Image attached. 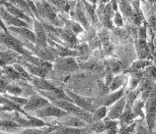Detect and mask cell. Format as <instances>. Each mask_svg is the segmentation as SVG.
I'll return each mask as SVG.
<instances>
[{
	"label": "cell",
	"instance_id": "obj_19",
	"mask_svg": "<svg viewBox=\"0 0 156 134\" xmlns=\"http://www.w3.org/2000/svg\"><path fill=\"white\" fill-rule=\"evenodd\" d=\"M123 94H124V89L119 90V91L115 93H113L105 99V106H110L112 105L114 102H115L117 100L120 99L122 96H123Z\"/></svg>",
	"mask_w": 156,
	"mask_h": 134
},
{
	"label": "cell",
	"instance_id": "obj_20",
	"mask_svg": "<svg viewBox=\"0 0 156 134\" xmlns=\"http://www.w3.org/2000/svg\"><path fill=\"white\" fill-rule=\"evenodd\" d=\"M106 115H107V108L105 106H104L99 107L98 110H96L94 114L92 116V121H94V122L100 121L103 118H105Z\"/></svg>",
	"mask_w": 156,
	"mask_h": 134
},
{
	"label": "cell",
	"instance_id": "obj_25",
	"mask_svg": "<svg viewBox=\"0 0 156 134\" xmlns=\"http://www.w3.org/2000/svg\"><path fill=\"white\" fill-rule=\"evenodd\" d=\"M120 9H121L122 12H123V13L125 16L129 17L133 14L131 6L126 1H121V3H120Z\"/></svg>",
	"mask_w": 156,
	"mask_h": 134
},
{
	"label": "cell",
	"instance_id": "obj_16",
	"mask_svg": "<svg viewBox=\"0 0 156 134\" xmlns=\"http://www.w3.org/2000/svg\"><path fill=\"white\" fill-rule=\"evenodd\" d=\"M120 117V121H121V124H122V128H125L126 126L129 125L130 123V121L133 119V113L131 112L130 108L125 109L123 113H121V115L119 116Z\"/></svg>",
	"mask_w": 156,
	"mask_h": 134
},
{
	"label": "cell",
	"instance_id": "obj_13",
	"mask_svg": "<svg viewBox=\"0 0 156 134\" xmlns=\"http://www.w3.org/2000/svg\"><path fill=\"white\" fill-rule=\"evenodd\" d=\"M9 3L23 11L28 16L30 15V17H34L32 10L30 9V6L27 0H9Z\"/></svg>",
	"mask_w": 156,
	"mask_h": 134
},
{
	"label": "cell",
	"instance_id": "obj_4",
	"mask_svg": "<svg viewBox=\"0 0 156 134\" xmlns=\"http://www.w3.org/2000/svg\"><path fill=\"white\" fill-rule=\"evenodd\" d=\"M50 104L48 100L45 99L44 97L39 96H32L29 100L27 102L24 106H23V110L24 111H35L39 108H42L45 106Z\"/></svg>",
	"mask_w": 156,
	"mask_h": 134
},
{
	"label": "cell",
	"instance_id": "obj_5",
	"mask_svg": "<svg viewBox=\"0 0 156 134\" xmlns=\"http://www.w3.org/2000/svg\"><path fill=\"white\" fill-rule=\"evenodd\" d=\"M0 18L4 20V22H6L7 24L15 26V27H26V28L29 27L28 23L24 22L22 19L14 17L2 8H0Z\"/></svg>",
	"mask_w": 156,
	"mask_h": 134
},
{
	"label": "cell",
	"instance_id": "obj_10",
	"mask_svg": "<svg viewBox=\"0 0 156 134\" xmlns=\"http://www.w3.org/2000/svg\"><path fill=\"white\" fill-rule=\"evenodd\" d=\"M4 5L6 6L7 11L9 13H11L12 15H13L14 17H16L18 19H22V20H25L28 23L32 22V19L29 16H28L27 14L23 13V11H21L20 9H19L18 8H16L15 6H13V4H11L10 3H3Z\"/></svg>",
	"mask_w": 156,
	"mask_h": 134
},
{
	"label": "cell",
	"instance_id": "obj_34",
	"mask_svg": "<svg viewBox=\"0 0 156 134\" xmlns=\"http://www.w3.org/2000/svg\"><path fill=\"white\" fill-rule=\"evenodd\" d=\"M90 3H92L93 4H96V0H89Z\"/></svg>",
	"mask_w": 156,
	"mask_h": 134
},
{
	"label": "cell",
	"instance_id": "obj_35",
	"mask_svg": "<svg viewBox=\"0 0 156 134\" xmlns=\"http://www.w3.org/2000/svg\"><path fill=\"white\" fill-rule=\"evenodd\" d=\"M100 2H101V3H108V0H100Z\"/></svg>",
	"mask_w": 156,
	"mask_h": 134
},
{
	"label": "cell",
	"instance_id": "obj_29",
	"mask_svg": "<svg viewBox=\"0 0 156 134\" xmlns=\"http://www.w3.org/2000/svg\"><path fill=\"white\" fill-rule=\"evenodd\" d=\"M69 25L71 31H73V32L76 33V34L81 32V31H83V29H82L76 22H69Z\"/></svg>",
	"mask_w": 156,
	"mask_h": 134
},
{
	"label": "cell",
	"instance_id": "obj_14",
	"mask_svg": "<svg viewBox=\"0 0 156 134\" xmlns=\"http://www.w3.org/2000/svg\"><path fill=\"white\" fill-rule=\"evenodd\" d=\"M57 67L59 69H64V70H73L77 68V64L72 58H66V59L58 61Z\"/></svg>",
	"mask_w": 156,
	"mask_h": 134
},
{
	"label": "cell",
	"instance_id": "obj_27",
	"mask_svg": "<svg viewBox=\"0 0 156 134\" xmlns=\"http://www.w3.org/2000/svg\"><path fill=\"white\" fill-rule=\"evenodd\" d=\"M6 90L11 94L13 95H19L20 93H22V89L19 86H14V85H9L6 86Z\"/></svg>",
	"mask_w": 156,
	"mask_h": 134
},
{
	"label": "cell",
	"instance_id": "obj_3",
	"mask_svg": "<svg viewBox=\"0 0 156 134\" xmlns=\"http://www.w3.org/2000/svg\"><path fill=\"white\" fill-rule=\"evenodd\" d=\"M69 113L63 109L58 107L57 106H53L50 104L38 110H35V115L36 117H65Z\"/></svg>",
	"mask_w": 156,
	"mask_h": 134
},
{
	"label": "cell",
	"instance_id": "obj_15",
	"mask_svg": "<svg viewBox=\"0 0 156 134\" xmlns=\"http://www.w3.org/2000/svg\"><path fill=\"white\" fill-rule=\"evenodd\" d=\"M25 65L26 68L29 70V71L33 75H36V76H38L39 77H44L45 76V75L47 73V71L48 70H45L44 68H42V67L37 66V65H35L34 64H28V63H24Z\"/></svg>",
	"mask_w": 156,
	"mask_h": 134
},
{
	"label": "cell",
	"instance_id": "obj_1",
	"mask_svg": "<svg viewBox=\"0 0 156 134\" xmlns=\"http://www.w3.org/2000/svg\"><path fill=\"white\" fill-rule=\"evenodd\" d=\"M49 99L51 100L54 105L64 110L68 113H72L78 117H80V119L88 121V122L92 121V115H90L89 112H86L83 109H81V107L80 106H76V105H73L71 102H69L66 100L59 99L57 97H51V96L49 97Z\"/></svg>",
	"mask_w": 156,
	"mask_h": 134
},
{
	"label": "cell",
	"instance_id": "obj_33",
	"mask_svg": "<svg viewBox=\"0 0 156 134\" xmlns=\"http://www.w3.org/2000/svg\"><path fill=\"white\" fill-rule=\"evenodd\" d=\"M0 102L3 103V104H8V103H9L10 102L8 99H5L3 96H0Z\"/></svg>",
	"mask_w": 156,
	"mask_h": 134
},
{
	"label": "cell",
	"instance_id": "obj_7",
	"mask_svg": "<svg viewBox=\"0 0 156 134\" xmlns=\"http://www.w3.org/2000/svg\"><path fill=\"white\" fill-rule=\"evenodd\" d=\"M35 27V43L38 47L45 48L46 47V35H45L44 26L38 21L34 23Z\"/></svg>",
	"mask_w": 156,
	"mask_h": 134
},
{
	"label": "cell",
	"instance_id": "obj_32",
	"mask_svg": "<svg viewBox=\"0 0 156 134\" xmlns=\"http://www.w3.org/2000/svg\"><path fill=\"white\" fill-rule=\"evenodd\" d=\"M0 28L3 29L5 33H8V29L5 27V24H4V23L3 22V19H1V18H0Z\"/></svg>",
	"mask_w": 156,
	"mask_h": 134
},
{
	"label": "cell",
	"instance_id": "obj_24",
	"mask_svg": "<svg viewBox=\"0 0 156 134\" xmlns=\"http://www.w3.org/2000/svg\"><path fill=\"white\" fill-rule=\"evenodd\" d=\"M64 125H67L69 127H74V128H78V127H82L84 126V123L82 121V119H80L78 117H73L70 118V120L64 122Z\"/></svg>",
	"mask_w": 156,
	"mask_h": 134
},
{
	"label": "cell",
	"instance_id": "obj_18",
	"mask_svg": "<svg viewBox=\"0 0 156 134\" xmlns=\"http://www.w3.org/2000/svg\"><path fill=\"white\" fill-rule=\"evenodd\" d=\"M3 71H4V73L6 74L7 76L9 77V79H12V80H17V79L23 78L13 67L3 65Z\"/></svg>",
	"mask_w": 156,
	"mask_h": 134
},
{
	"label": "cell",
	"instance_id": "obj_31",
	"mask_svg": "<svg viewBox=\"0 0 156 134\" xmlns=\"http://www.w3.org/2000/svg\"><path fill=\"white\" fill-rule=\"evenodd\" d=\"M150 63H149V62H146V61H138V62H135V63H134V64H133V65H132V68H134V69L138 70V69H140V68H144V66H146L147 65H150Z\"/></svg>",
	"mask_w": 156,
	"mask_h": 134
},
{
	"label": "cell",
	"instance_id": "obj_38",
	"mask_svg": "<svg viewBox=\"0 0 156 134\" xmlns=\"http://www.w3.org/2000/svg\"><path fill=\"white\" fill-rule=\"evenodd\" d=\"M143 1H144V0H143Z\"/></svg>",
	"mask_w": 156,
	"mask_h": 134
},
{
	"label": "cell",
	"instance_id": "obj_8",
	"mask_svg": "<svg viewBox=\"0 0 156 134\" xmlns=\"http://www.w3.org/2000/svg\"><path fill=\"white\" fill-rule=\"evenodd\" d=\"M125 104H126L125 97L120 98V100L118 102H116L115 105L110 108L107 118L108 119H116V118L119 117V116L121 115L123 110L124 109Z\"/></svg>",
	"mask_w": 156,
	"mask_h": 134
},
{
	"label": "cell",
	"instance_id": "obj_23",
	"mask_svg": "<svg viewBox=\"0 0 156 134\" xmlns=\"http://www.w3.org/2000/svg\"><path fill=\"white\" fill-rule=\"evenodd\" d=\"M18 127H19V125L15 121L0 119V129H13V128H17Z\"/></svg>",
	"mask_w": 156,
	"mask_h": 134
},
{
	"label": "cell",
	"instance_id": "obj_28",
	"mask_svg": "<svg viewBox=\"0 0 156 134\" xmlns=\"http://www.w3.org/2000/svg\"><path fill=\"white\" fill-rule=\"evenodd\" d=\"M114 23L116 26L118 27H122L123 24H124V22H123V18H122L121 14L119 13H115V18H114Z\"/></svg>",
	"mask_w": 156,
	"mask_h": 134
},
{
	"label": "cell",
	"instance_id": "obj_36",
	"mask_svg": "<svg viewBox=\"0 0 156 134\" xmlns=\"http://www.w3.org/2000/svg\"><path fill=\"white\" fill-rule=\"evenodd\" d=\"M40 1H44V0H40Z\"/></svg>",
	"mask_w": 156,
	"mask_h": 134
},
{
	"label": "cell",
	"instance_id": "obj_12",
	"mask_svg": "<svg viewBox=\"0 0 156 134\" xmlns=\"http://www.w3.org/2000/svg\"><path fill=\"white\" fill-rule=\"evenodd\" d=\"M148 122L150 128H153L154 125V117H155V106H154V95L152 93V96H150L148 102Z\"/></svg>",
	"mask_w": 156,
	"mask_h": 134
},
{
	"label": "cell",
	"instance_id": "obj_2",
	"mask_svg": "<svg viewBox=\"0 0 156 134\" xmlns=\"http://www.w3.org/2000/svg\"><path fill=\"white\" fill-rule=\"evenodd\" d=\"M35 5L37 7V11H38V15L40 14L42 16L47 19L52 23H54L55 24H57L56 20L57 19V15H56V9H54V6L50 5L49 3H45L44 1H41L40 3L37 2L35 3Z\"/></svg>",
	"mask_w": 156,
	"mask_h": 134
},
{
	"label": "cell",
	"instance_id": "obj_30",
	"mask_svg": "<svg viewBox=\"0 0 156 134\" xmlns=\"http://www.w3.org/2000/svg\"><path fill=\"white\" fill-rule=\"evenodd\" d=\"M93 130H94L95 132H103L105 130V123L104 121H96V123L93 126Z\"/></svg>",
	"mask_w": 156,
	"mask_h": 134
},
{
	"label": "cell",
	"instance_id": "obj_11",
	"mask_svg": "<svg viewBox=\"0 0 156 134\" xmlns=\"http://www.w3.org/2000/svg\"><path fill=\"white\" fill-rule=\"evenodd\" d=\"M67 95L69 96H70V99L72 100L73 102H74L76 103L77 105L79 106L80 107H81L83 110L85 111H90L92 112L93 111V106L91 105V102L86 101V99H84L83 97H80V96H76L75 94H73L72 92H69V91H67Z\"/></svg>",
	"mask_w": 156,
	"mask_h": 134
},
{
	"label": "cell",
	"instance_id": "obj_22",
	"mask_svg": "<svg viewBox=\"0 0 156 134\" xmlns=\"http://www.w3.org/2000/svg\"><path fill=\"white\" fill-rule=\"evenodd\" d=\"M124 77L123 76H116L115 78H114L112 81L110 82V90L111 91H115V90H117L119 87H120V86L124 84Z\"/></svg>",
	"mask_w": 156,
	"mask_h": 134
},
{
	"label": "cell",
	"instance_id": "obj_6",
	"mask_svg": "<svg viewBox=\"0 0 156 134\" xmlns=\"http://www.w3.org/2000/svg\"><path fill=\"white\" fill-rule=\"evenodd\" d=\"M2 40H3L8 46H9L10 48L13 49L14 50H16L19 53L21 54H29L27 51L23 48V45L21 42L19 41V39L13 38L12 36H10L8 33H5V35H3L1 36Z\"/></svg>",
	"mask_w": 156,
	"mask_h": 134
},
{
	"label": "cell",
	"instance_id": "obj_17",
	"mask_svg": "<svg viewBox=\"0 0 156 134\" xmlns=\"http://www.w3.org/2000/svg\"><path fill=\"white\" fill-rule=\"evenodd\" d=\"M59 32L61 34L62 38L64 39L65 41L69 42L71 45H73L77 43V39L76 37L73 35V34L69 29H61L59 30Z\"/></svg>",
	"mask_w": 156,
	"mask_h": 134
},
{
	"label": "cell",
	"instance_id": "obj_26",
	"mask_svg": "<svg viewBox=\"0 0 156 134\" xmlns=\"http://www.w3.org/2000/svg\"><path fill=\"white\" fill-rule=\"evenodd\" d=\"M75 16L78 19V20H80V22L83 24V25L86 27L87 26V19L85 18V15L83 12V9L80 7V5L78 4V8H77L76 13H75Z\"/></svg>",
	"mask_w": 156,
	"mask_h": 134
},
{
	"label": "cell",
	"instance_id": "obj_21",
	"mask_svg": "<svg viewBox=\"0 0 156 134\" xmlns=\"http://www.w3.org/2000/svg\"><path fill=\"white\" fill-rule=\"evenodd\" d=\"M48 2L55 8H58L66 11L69 9V5L68 4L66 0H48Z\"/></svg>",
	"mask_w": 156,
	"mask_h": 134
},
{
	"label": "cell",
	"instance_id": "obj_9",
	"mask_svg": "<svg viewBox=\"0 0 156 134\" xmlns=\"http://www.w3.org/2000/svg\"><path fill=\"white\" fill-rule=\"evenodd\" d=\"M9 30L18 34L20 37H23L27 41L30 42V43H35L34 33L29 30L26 27H10Z\"/></svg>",
	"mask_w": 156,
	"mask_h": 134
},
{
	"label": "cell",
	"instance_id": "obj_37",
	"mask_svg": "<svg viewBox=\"0 0 156 134\" xmlns=\"http://www.w3.org/2000/svg\"><path fill=\"white\" fill-rule=\"evenodd\" d=\"M0 31H1V28H0Z\"/></svg>",
	"mask_w": 156,
	"mask_h": 134
}]
</instances>
